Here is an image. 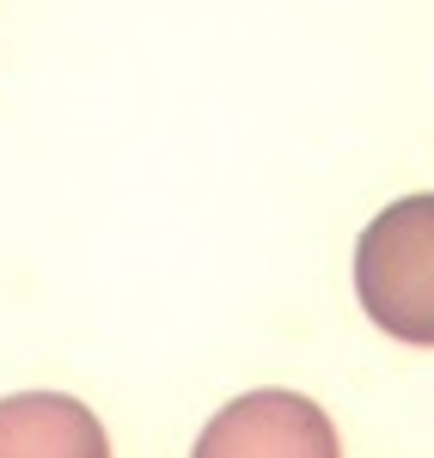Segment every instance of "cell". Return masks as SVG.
Wrapping results in <instances>:
<instances>
[{"label":"cell","mask_w":434,"mask_h":458,"mask_svg":"<svg viewBox=\"0 0 434 458\" xmlns=\"http://www.w3.org/2000/svg\"><path fill=\"white\" fill-rule=\"evenodd\" d=\"M0 453H68V458H105V428L68 397H13L0 403Z\"/></svg>","instance_id":"obj_3"},{"label":"cell","mask_w":434,"mask_h":458,"mask_svg":"<svg viewBox=\"0 0 434 458\" xmlns=\"http://www.w3.org/2000/svg\"><path fill=\"white\" fill-rule=\"evenodd\" d=\"M202 458H226V453H312L330 458L336 453V434L330 422L294 391H251L245 403H233L226 416L208 422L202 434Z\"/></svg>","instance_id":"obj_2"},{"label":"cell","mask_w":434,"mask_h":458,"mask_svg":"<svg viewBox=\"0 0 434 458\" xmlns=\"http://www.w3.org/2000/svg\"><path fill=\"white\" fill-rule=\"evenodd\" d=\"M367 318L410 349H434V196H404L367 220L355 245Z\"/></svg>","instance_id":"obj_1"}]
</instances>
